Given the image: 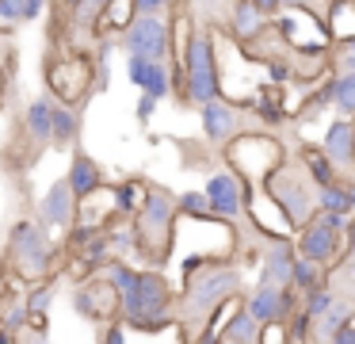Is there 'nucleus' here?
I'll use <instances>...</instances> for the list:
<instances>
[{"label":"nucleus","instance_id":"c85d7f7f","mask_svg":"<svg viewBox=\"0 0 355 344\" xmlns=\"http://www.w3.org/2000/svg\"><path fill=\"white\" fill-rule=\"evenodd\" d=\"M27 318H31V313H27V302H24V298L8 295L4 302H0V329H8V333H16V329L24 325Z\"/></svg>","mask_w":355,"mask_h":344},{"label":"nucleus","instance_id":"393cba45","mask_svg":"<svg viewBox=\"0 0 355 344\" xmlns=\"http://www.w3.org/2000/svg\"><path fill=\"white\" fill-rule=\"evenodd\" d=\"M302 168H306V176L313 180V188L332 183V180L340 176V168L332 165L329 157H324V149H302Z\"/></svg>","mask_w":355,"mask_h":344},{"label":"nucleus","instance_id":"72a5a7b5","mask_svg":"<svg viewBox=\"0 0 355 344\" xmlns=\"http://www.w3.org/2000/svg\"><path fill=\"white\" fill-rule=\"evenodd\" d=\"M24 23V12H19V0H0V31H12Z\"/></svg>","mask_w":355,"mask_h":344},{"label":"nucleus","instance_id":"aec40b11","mask_svg":"<svg viewBox=\"0 0 355 344\" xmlns=\"http://www.w3.org/2000/svg\"><path fill=\"white\" fill-rule=\"evenodd\" d=\"M80 138V111L73 104H54V115H50V142L69 149Z\"/></svg>","mask_w":355,"mask_h":344},{"label":"nucleus","instance_id":"f257e3e1","mask_svg":"<svg viewBox=\"0 0 355 344\" xmlns=\"http://www.w3.org/2000/svg\"><path fill=\"white\" fill-rule=\"evenodd\" d=\"M237 290H241L237 264H230V260H207L202 268L187 272V287L176 298V306H172L176 310V325H187V329L195 325V336H199L207 318H210V310L222 306Z\"/></svg>","mask_w":355,"mask_h":344},{"label":"nucleus","instance_id":"f704fd0d","mask_svg":"<svg viewBox=\"0 0 355 344\" xmlns=\"http://www.w3.org/2000/svg\"><path fill=\"white\" fill-rule=\"evenodd\" d=\"M176 0H130V15H164Z\"/></svg>","mask_w":355,"mask_h":344},{"label":"nucleus","instance_id":"0eeeda50","mask_svg":"<svg viewBox=\"0 0 355 344\" xmlns=\"http://www.w3.org/2000/svg\"><path fill=\"white\" fill-rule=\"evenodd\" d=\"M123 46L126 54H141L149 61H168L172 54V27L164 15H130L123 27Z\"/></svg>","mask_w":355,"mask_h":344},{"label":"nucleus","instance_id":"4468645a","mask_svg":"<svg viewBox=\"0 0 355 344\" xmlns=\"http://www.w3.org/2000/svg\"><path fill=\"white\" fill-rule=\"evenodd\" d=\"M73 302H77V310L85 313V318H96V321H107V318L119 313V295H115V287H111L107 279L85 283V287L73 295Z\"/></svg>","mask_w":355,"mask_h":344},{"label":"nucleus","instance_id":"a19ab883","mask_svg":"<svg viewBox=\"0 0 355 344\" xmlns=\"http://www.w3.org/2000/svg\"><path fill=\"white\" fill-rule=\"evenodd\" d=\"M260 12H279V0H252Z\"/></svg>","mask_w":355,"mask_h":344},{"label":"nucleus","instance_id":"f3484780","mask_svg":"<svg viewBox=\"0 0 355 344\" xmlns=\"http://www.w3.org/2000/svg\"><path fill=\"white\" fill-rule=\"evenodd\" d=\"M65 180H69L73 195H77V203H80V199H92L96 191L103 188V180H107V176H103V168L96 165V161L88 157V153H73V161H69V176H65Z\"/></svg>","mask_w":355,"mask_h":344},{"label":"nucleus","instance_id":"2eb2a0df","mask_svg":"<svg viewBox=\"0 0 355 344\" xmlns=\"http://www.w3.org/2000/svg\"><path fill=\"white\" fill-rule=\"evenodd\" d=\"M291 264H294V241L283 234V237H275V241L263 249L260 279L263 283H279V287H291Z\"/></svg>","mask_w":355,"mask_h":344},{"label":"nucleus","instance_id":"a878e982","mask_svg":"<svg viewBox=\"0 0 355 344\" xmlns=\"http://www.w3.org/2000/svg\"><path fill=\"white\" fill-rule=\"evenodd\" d=\"M324 272H329V268H321L317 260L298 256V252H294V264H291V287L302 295V290H309V287H317V283H324Z\"/></svg>","mask_w":355,"mask_h":344},{"label":"nucleus","instance_id":"7c9ffc66","mask_svg":"<svg viewBox=\"0 0 355 344\" xmlns=\"http://www.w3.org/2000/svg\"><path fill=\"white\" fill-rule=\"evenodd\" d=\"M176 211H184L187 218H210V203H207V191H184L176 195Z\"/></svg>","mask_w":355,"mask_h":344},{"label":"nucleus","instance_id":"412c9836","mask_svg":"<svg viewBox=\"0 0 355 344\" xmlns=\"http://www.w3.org/2000/svg\"><path fill=\"white\" fill-rule=\"evenodd\" d=\"M50 115H54V99L39 96V99H31V104H27L24 130H27V138H31L35 145H50Z\"/></svg>","mask_w":355,"mask_h":344},{"label":"nucleus","instance_id":"7ed1b4c3","mask_svg":"<svg viewBox=\"0 0 355 344\" xmlns=\"http://www.w3.org/2000/svg\"><path fill=\"white\" fill-rule=\"evenodd\" d=\"M176 195L164 188H146L141 195V206L134 211V241L138 249L146 252L149 260H161L168 256L172 249V237H176Z\"/></svg>","mask_w":355,"mask_h":344},{"label":"nucleus","instance_id":"f03ea898","mask_svg":"<svg viewBox=\"0 0 355 344\" xmlns=\"http://www.w3.org/2000/svg\"><path fill=\"white\" fill-rule=\"evenodd\" d=\"M176 295H172L164 272L149 268V272H138V279L119 295V318H123L126 329H161L176 321Z\"/></svg>","mask_w":355,"mask_h":344},{"label":"nucleus","instance_id":"a18cd8bd","mask_svg":"<svg viewBox=\"0 0 355 344\" xmlns=\"http://www.w3.org/2000/svg\"><path fill=\"white\" fill-rule=\"evenodd\" d=\"M347 260H355V256H347Z\"/></svg>","mask_w":355,"mask_h":344},{"label":"nucleus","instance_id":"c03bdc74","mask_svg":"<svg viewBox=\"0 0 355 344\" xmlns=\"http://www.w3.org/2000/svg\"><path fill=\"white\" fill-rule=\"evenodd\" d=\"M352 195H355V183H352Z\"/></svg>","mask_w":355,"mask_h":344},{"label":"nucleus","instance_id":"2f4dec72","mask_svg":"<svg viewBox=\"0 0 355 344\" xmlns=\"http://www.w3.org/2000/svg\"><path fill=\"white\" fill-rule=\"evenodd\" d=\"M115 4V0H80V8H73V23H80V27H88V23L103 19V12Z\"/></svg>","mask_w":355,"mask_h":344},{"label":"nucleus","instance_id":"37998d69","mask_svg":"<svg viewBox=\"0 0 355 344\" xmlns=\"http://www.w3.org/2000/svg\"><path fill=\"white\" fill-rule=\"evenodd\" d=\"M58 4H62V8H69V12H73V8H80V0H58Z\"/></svg>","mask_w":355,"mask_h":344},{"label":"nucleus","instance_id":"423d86ee","mask_svg":"<svg viewBox=\"0 0 355 344\" xmlns=\"http://www.w3.org/2000/svg\"><path fill=\"white\" fill-rule=\"evenodd\" d=\"M263 188H268L271 203L286 214V222H291V226H302L306 218H313V211H317V188H313V180L306 176V168H294V165H286V161H279V165L268 168Z\"/></svg>","mask_w":355,"mask_h":344},{"label":"nucleus","instance_id":"58836bf2","mask_svg":"<svg viewBox=\"0 0 355 344\" xmlns=\"http://www.w3.org/2000/svg\"><path fill=\"white\" fill-rule=\"evenodd\" d=\"M332 344H355V321H347V325H340L336 333H332Z\"/></svg>","mask_w":355,"mask_h":344},{"label":"nucleus","instance_id":"f8f14e48","mask_svg":"<svg viewBox=\"0 0 355 344\" xmlns=\"http://www.w3.org/2000/svg\"><path fill=\"white\" fill-rule=\"evenodd\" d=\"M202 111V134L210 138L214 145H230L237 138V126H241V107L233 99H225L222 92L210 96L207 104H199Z\"/></svg>","mask_w":355,"mask_h":344},{"label":"nucleus","instance_id":"ddd939ff","mask_svg":"<svg viewBox=\"0 0 355 344\" xmlns=\"http://www.w3.org/2000/svg\"><path fill=\"white\" fill-rule=\"evenodd\" d=\"M39 222L42 226H54V229H65V226L77 222V195H73L69 180L50 183V191L39 203Z\"/></svg>","mask_w":355,"mask_h":344},{"label":"nucleus","instance_id":"1a4fd4ad","mask_svg":"<svg viewBox=\"0 0 355 344\" xmlns=\"http://www.w3.org/2000/svg\"><path fill=\"white\" fill-rule=\"evenodd\" d=\"M241 302H245V310L252 313L260 325L263 321H286L294 310H298V290L260 279L252 290H248V298H241Z\"/></svg>","mask_w":355,"mask_h":344},{"label":"nucleus","instance_id":"4be33fe9","mask_svg":"<svg viewBox=\"0 0 355 344\" xmlns=\"http://www.w3.org/2000/svg\"><path fill=\"white\" fill-rule=\"evenodd\" d=\"M256 336H260V321L245 310V302H241V310L218 329V341H225V344H256Z\"/></svg>","mask_w":355,"mask_h":344},{"label":"nucleus","instance_id":"4c0bfd02","mask_svg":"<svg viewBox=\"0 0 355 344\" xmlns=\"http://www.w3.org/2000/svg\"><path fill=\"white\" fill-rule=\"evenodd\" d=\"M46 8V0H19V12H24V23L39 19V12Z\"/></svg>","mask_w":355,"mask_h":344},{"label":"nucleus","instance_id":"9d476101","mask_svg":"<svg viewBox=\"0 0 355 344\" xmlns=\"http://www.w3.org/2000/svg\"><path fill=\"white\" fill-rule=\"evenodd\" d=\"M46 84L62 104H77L92 84V65L88 58H62L46 69Z\"/></svg>","mask_w":355,"mask_h":344},{"label":"nucleus","instance_id":"c756f323","mask_svg":"<svg viewBox=\"0 0 355 344\" xmlns=\"http://www.w3.org/2000/svg\"><path fill=\"white\" fill-rule=\"evenodd\" d=\"M24 302H27V313H46V310H50V302H54V283L35 279V283H31V290L24 295Z\"/></svg>","mask_w":355,"mask_h":344},{"label":"nucleus","instance_id":"c9c22d12","mask_svg":"<svg viewBox=\"0 0 355 344\" xmlns=\"http://www.w3.org/2000/svg\"><path fill=\"white\" fill-rule=\"evenodd\" d=\"M336 73H344V69H355V35L352 38H340V46H336Z\"/></svg>","mask_w":355,"mask_h":344},{"label":"nucleus","instance_id":"b1692460","mask_svg":"<svg viewBox=\"0 0 355 344\" xmlns=\"http://www.w3.org/2000/svg\"><path fill=\"white\" fill-rule=\"evenodd\" d=\"M329 92H332V107L340 115H355V69L329 76Z\"/></svg>","mask_w":355,"mask_h":344},{"label":"nucleus","instance_id":"5701e85b","mask_svg":"<svg viewBox=\"0 0 355 344\" xmlns=\"http://www.w3.org/2000/svg\"><path fill=\"white\" fill-rule=\"evenodd\" d=\"M317 211H340V214H352V211H355L352 183H344L340 176H336L332 183H321V188H317Z\"/></svg>","mask_w":355,"mask_h":344},{"label":"nucleus","instance_id":"ea45409f","mask_svg":"<svg viewBox=\"0 0 355 344\" xmlns=\"http://www.w3.org/2000/svg\"><path fill=\"white\" fill-rule=\"evenodd\" d=\"M103 341H111V344H123V341H130V333H126V325L123 321H115V325L103 333Z\"/></svg>","mask_w":355,"mask_h":344},{"label":"nucleus","instance_id":"20e7f679","mask_svg":"<svg viewBox=\"0 0 355 344\" xmlns=\"http://www.w3.org/2000/svg\"><path fill=\"white\" fill-rule=\"evenodd\" d=\"M180 69H184V88L180 96L191 104H207L210 96L222 92V76H218V50H214V35L207 31H191L180 54Z\"/></svg>","mask_w":355,"mask_h":344},{"label":"nucleus","instance_id":"473e14b6","mask_svg":"<svg viewBox=\"0 0 355 344\" xmlns=\"http://www.w3.org/2000/svg\"><path fill=\"white\" fill-rule=\"evenodd\" d=\"M309 325H313V318L306 310H294L286 318V341H309Z\"/></svg>","mask_w":355,"mask_h":344},{"label":"nucleus","instance_id":"39448f33","mask_svg":"<svg viewBox=\"0 0 355 344\" xmlns=\"http://www.w3.org/2000/svg\"><path fill=\"white\" fill-rule=\"evenodd\" d=\"M8 260H12V272L19 279L35 283V279H46L58 264V249L50 241L46 226L39 218L35 222H16L8 234Z\"/></svg>","mask_w":355,"mask_h":344},{"label":"nucleus","instance_id":"bb28decb","mask_svg":"<svg viewBox=\"0 0 355 344\" xmlns=\"http://www.w3.org/2000/svg\"><path fill=\"white\" fill-rule=\"evenodd\" d=\"M141 195H146V183L141 180H123L115 188V214L119 218H134V211L141 206Z\"/></svg>","mask_w":355,"mask_h":344},{"label":"nucleus","instance_id":"6ab92c4d","mask_svg":"<svg viewBox=\"0 0 355 344\" xmlns=\"http://www.w3.org/2000/svg\"><path fill=\"white\" fill-rule=\"evenodd\" d=\"M347 321H355V306L336 295L329 310H324L321 318H313V325H309V341H332V333H336L340 325H347Z\"/></svg>","mask_w":355,"mask_h":344},{"label":"nucleus","instance_id":"e433bc0d","mask_svg":"<svg viewBox=\"0 0 355 344\" xmlns=\"http://www.w3.org/2000/svg\"><path fill=\"white\" fill-rule=\"evenodd\" d=\"M157 104H161L157 96H149V92H141V99H138V122H149V119H153Z\"/></svg>","mask_w":355,"mask_h":344},{"label":"nucleus","instance_id":"6e6552de","mask_svg":"<svg viewBox=\"0 0 355 344\" xmlns=\"http://www.w3.org/2000/svg\"><path fill=\"white\" fill-rule=\"evenodd\" d=\"M207 203H210V214L222 222H237L241 214H245V203L256 195L252 183L241 180V172H233V168H222V172H214L207 180Z\"/></svg>","mask_w":355,"mask_h":344},{"label":"nucleus","instance_id":"79ce46f5","mask_svg":"<svg viewBox=\"0 0 355 344\" xmlns=\"http://www.w3.org/2000/svg\"><path fill=\"white\" fill-rule=\"evenodd\" d=\"M283 8H306V0H279V12Z\"/></svg>","mask_w":355,"mask_h":344},{"label":"nucleus","instance_id":"9b49d317","mask_svg":"<svg viewBox=\"0 0 355 344\" xmlns=\"http://www.w3.org/2000/svg\"><path fill=\"white\" fill-rule=\"evenodd\" d=\"M340 237H344V234L329 229L324 222L306 218V222L298 226V241H294V252H298V256L317 260L321 268H336V256H340Z\"/></svg>","mask_w":355,"mask_h":344},{"label":"nucleus","instance_id":"dca6fc26","mask_svg":"<svg viewBox=\"0 0 355 344\" xmlns=\"http://www.w3.org/2000/svg\"><path fill=\"white\" fill-rule=\"evenodd\" d=\"M324 157L344 172V168H355V145H352V115H340V119L329 122L324 130V142H321Z\"/></svg>","mask_w":355,"mask_h":344},{"label":"nucleus","instance_id":"cd10ccee","mask_svg":"<svg viewBox=\"0 0 355 344\" xmlns=\"http://www.w3.org/2000/svg\"><path fill=\"white\" fill-rule=\"evenodd\" d=\"M332 298H336V290H332L329 283H317V287L302 290V310H306L309 318H321V313L332 306Z\"/></svg>","mask_w":355,"mask_h":344},{"label":"nucleus","instance_id":"a211bd4d","mask_svg":"<svg viewBox=\"0 0 355 344\" xmlns=\"http://www.w3.org/2000/svg\"><path fill=\"white\" fill-rule=\"evenodd\" d=\"M230 31H233V38H237V42H256V38L268 31V12H260L252 0H233Z\"/></svg>","mask_w":355,"mask_h":344}]
</instances>
